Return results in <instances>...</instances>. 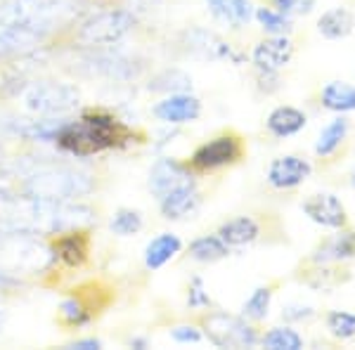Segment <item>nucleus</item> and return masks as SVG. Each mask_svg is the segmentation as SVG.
Wrapping results in <instances>:
<instances>
[{"label":"nucleus","instance_id":"obj_1","mask_svg":"<svg viewBox=\"0 0 355 350\" xmlns=\"http://www.w3.org/2000/svg\"><path fill=\"white\" fill-rule=\"evenodd\" d=\"M128 137L130 130L121 121H116L112 114L90 112L78 119V121H67L55 142L69 154L90 157V154L121 145Z\"/></svg>","mask_w":355,"mask_h":350},{"label":"nucleus","instance_id":"obj_2","mask_svg":"<svg viewBox=\"0 0 355 350\" xmlns=\"http://www.w3.org/2000/svg\"><path fill=\"white\" fill-rule=\"evenodd\" d=\"M202 329L204 336L218 348H254L261 341L254 322H249L246 317L223 313V310L206 313L202 320Z\"/></svg>","mask_w":355,"mask_h":350},{"label":"nucleus","instance_id":"obj_3","mask_svg":"<svg viewBox=\"0 0 355 350\" xmlns=\"http://www.w3.org/2000/svg\"><path fill=\"white\" fill-rule=\"evenodd\" d=\"M244 157V140L237 133H220L204 145H199L190 157L192 173H214L220 168H230Z\"/></svg>","mask_w":355,"mask_h":350},{"label":"nucleus","instance_id":"obj_4","mask_svg":"<svg viewBox=\"0 0 355 350\" xmlns=\"http://www.w3.org/2000/svg\"><path fill=\"white\" fill-rule=\"evenodd\" d=\"M28 192L33 199H43V202H60V199H76L81 194H88L93 189V182L83 173L76 170H43L28 177Z\"/></svg>","mask_w":355,"mask_h":350},{"label":"nucleus","instance_id":"obj_5","mask_svg":"<svg viewBox=\"0 0 355 350\" xmlns=\"http://www.w3.org/2000/svg\"><path fill=\"white\" fill-rule=\"evenodd\" d=\"M135 26V15L128 10H105L90 17L78 28L76 38L85 45H114Z\"/></svg>","mask_w":355,"mask_h":350},{"label":"nucleus","instance_id":"obj_6","mask_svg":"<svg viewBox=\"0 0 355 350\" xmlns=\"http://www.w3.org/2000/svg\"><path fill=\"white\" fill-rule=\"evenodd\" d=\"M78 100H81V95H78V90L73 85L55 81L33 83L24 95V105L28 112L43 114V116L71 112L73 107H78Z\"/></svg>","mask_w":355,"mask_h":350},{"label":"nucleus","instance_id":"obj_7","mask_svg":"<svg viewBox=\"0 0 355 350\" xmlns=\"http://www.w3.org/2000/svg\"><path fill=\"white\" fill-rule=\"evenodd\" d=\"M187 45V53L194 57L211 62H230V64H244V53L232 48V43H227L225 38H220L218 33L209 31V28H190L182 33Z\"/></svg>","mask_w":355,"mask_h":350},{"label":"nucleus","instance_id":"obj_8","mask_svg":"<svg viewBox=\"0 0 355 350\" xmlns=\"http://www.w3.org/2000/svg\"><path fill=\"white\" fill-rule=\"evenodd\" d=\"M353 258H355V229L346 225L315 246L311 256L306 258V263L308 265H343V263L353 261Z\"/></svg>","mask_w":355,"mask_h":350},{"label":"nucleus","instance_id":"obj_9","mask_svg":"<svg viewBox=\"0 0 355 350\" xmlns=\"http://www.w3.org/2000/svg\"><path fill=\"white\" fill-rule=\"evenodd\" d=\"M296 55V45L289 36H268L254 45L251 50V62L256 71H272L279 73Z\"/></svg>","mask_w":355,"mask_h":350},{"label":"nucleus","instance_id":"obj_10","mask_svg":"<svg viewBox=\"0 0 355 350\" xmlns=\"http://www.w3.org/2000/svg\"><path fill=\"white\" fill-rule=\"evenodd\" d=\"M301 209H303V213L308 216V220H313L315 225H320V227L341 229L348 225V211L336 194H329V192L311 194V197L301 204Z\"/></svg>","mask_w":355,"mask_h":350},{"label":"nucleus","instance_id":"obj_11","mask_svg":"<svg viewBox=\"0 0 355 350\" xmlns=\"http://www.w3.org/2000/svg\"><path fill=\"white\" fill-rule=\"evenodd\" d=\"M313 173V164L306 157L299 154H284V157L272 159L268 166V185L275 189H294L303 185V182L311 177Z\"/></svg>","mask_w":355,"mask_h":350},{"label":"nucleus","instance_id":"obj_12","mask_svg":"<svg viewBox=\"0 0 355 350\" xmlns=\"http://www.w3.org/2000/svg\"><path fill=\"white\" fill-rule=\"evenodd\" d=\"M152 112L166 125L192 123L202 116V100L194 97L192 93H173L166 95L162 102H157Z\"/></svg>","mask_w":355,"mask_h":350},{"label":"nucleus","instance_id":"obj_13","mask_svg":"<svg viewBox=\"0 0 355 350\" xmlns=\"http://www.w3.org/2000/svg\"><path fill=\"white\" fill-rule=\"evenodd\" d=\"M199 202H202V197H199L197 182L187 177V180L178 182L175 187H171L164 197H159V209H162L166 220H180V218L194 213Z\"/></svg>","mask_w":355,"mask_h":350},{"label":"nucleus","instance_id":"obj_14","mask_svg":"<svg viewBox=\"0 0 355 350\" xmlns=\"http://www.w3.org/2000/svg\"><path fill=\"white\" fill-rule=\"evenodd\" d=\"M211 17L220 24L230 28H242L249 26V21L254 19V3L251 0H206Z\"/></svg>","mask_w":355,"mask_h":350},{"label":"nucleus","instance_id":"obj_15","mask_svg":"<svg viewBox=\"0 0 355 350\" xmlns=\"http://www.w3.org/2000/svg\"><path fill=\"white\" fill-rule=\"evenodd\" d=\"M192 177V170L187 164H180L178 159H159L150 170V189L154 192V197H164L171 187H175L178 182Z\"/></svg>","mask_w":355,"mask_h":350},{"label":"nucleus","instance_id":"obj_16","mask_svg":"<svg viewBox=\"0 0 355 350\" xmlns=\"http://www.w3.org/2000/svg\"><path fill=\"white\" fill-rule=\"evenodd\" d=\"M308 125V116L306 112H301L299 107H291V105H282V107H275L266 119V128L268 133L272 137H294L299 135L303 128Z\"/></svg>","mask_w":355,"mask_h":350},{"label":"nucleus","instance_id":"obj_17","mask_svg":"<svg viewBox=\"0 0 355 350\" xmlns=\"http://www.w3.org/2000/svg\"><path fill=\"white\" fill-rule=\"evenodd\" d=\"M355 31V15L343 5L329 8L327 12L320 15L318 19V33L327 41H343Z\"/></svg>","mask_w":355,"mask_h":350},{"label":"nucleus","instance_id":"obj_18","mask_svg":"<svg viewBox=\"0 0 355 350\" xmlns=\"http://www.w3.org/2000/svg\"><path fill=\"white\" fill-rule=\"evenodd\" d=\"M348 130H351V119L343 116V114H336V116L320 130V137H318V142H315V157H320V159L334 157L343 142H346Z\"/></svg>","mask_w":355,"mask_h":350},{"label":"nucleus","instance_id":"obj_19","mask_svg":"<svg viewBox=\"0 0 355 350\" xmlns=\"http://www.w3.org/2000/svg\"><path fill=\"white\" fill-rule=\"evenodd\" d=\"M216 234H218L230 249H234V246H246V244L256 242V239L261 237V225L251 216H237V218H232V220L223 222Z\"/></svg>","mask_w":355,"mask_h":350},{"label":"nucleus","instance_id":"obj_20","mask_svg":"<svg viewBox=\"0 0 355 350\" xmlns=\"http://www.w3.org/2000/svg\"><path fill=\"white\" fill-rule=\"evenodd\" d=\"M320 105L334 114L355 112V85L346 81L324 83L322 90H320Z\"/></svg>","mask_w":355,"mask_h":350},{"label":"nucleus","instance_id":"obj_21","mask_svg":"<svg viewBox=\"0 0 355 350\" xmlns=\"http://www.w3.org/2000/svg\"><path fill=\"white\" fill-rule=\"evenodd\" d=\"M182 242L173 232H162L145 246V265L150 270H162L166 263L180 254Z\"/></svg>","mask_w":355,"mask_h":350},{"label":"nucleus","instance_id":"obj_22","mask_svg":"<svg viewBox=\"0 0 355 350\" xmlns=\"http://www.w3.org/2000/svg\"><path fill=\"white\" fill-rule=\"evenodd\" d=\"M187 256L197 263H218L223 258L230 256V246H227L218 234H204V237L194 239L187 249Z\"/></svg>","mask_w":355,"mask_h":350},{"label":"nucleus","instance_id":"obj_23","mask_svg":"<svg viewBox=\"0 0 355 350\" xmlns=\"http://www.w3.org/2000/svg\"><path fill=\"white\" fill-rule=\"evenodd\" d=\"M55 256L71 268L81 265L85 261V256H88V237H85V232L62 234L55 242Z\"/></svg>","mask_w":355,"mask_h":350},{"label":"nucleus","instance_id":"obj_24","mask_svg":"<svg viewBox=\"0 0 355 350\" xmlns=\"http://www.w3.org/2000/svg\"><path fill=\"white\" fill-rule=\"evenodd\" d=\"M147 88L152 93H164V95H173V93H192V78L187 76L180 69H164L157 76H152V81Z\"/></svg>","mask_w":355,"mask_h":350},{"label":"nucleus","instance_id":"obj_25","mask_svg":"<svg viewBox=\"0 0 355 350\" xmlns=\"http://www.w3.org/2000/svg\"><path fill=\"white\" fill-rule=\"evenodd\" d=\"M259 343L268 350H303L306 346L303 336L291 326H272L270 331L261 336Z\"/></svg>","mask_w":355,"mask_h":350},{"label":"nucleus","instance_id":"obj_26","mask_svg":"<svg viewBox=\"0 0 355 350\" xmlns=\"http://www.w3.org/2000/svg\"><path fill=\"white\" fill-rule=\"evenodd\" d=\"M254 19L259 21L268 36H289L294 31V19L275 8H256Z\"/></svg>","mask_w":355,"mask_h":350},{"label":"nucleus","instance_id":"obj_27","mask_svg":"<svg viewBox=\"0 0 355 350\" xmlns=\"http://www.w3.org/2000/svg\"><path fill=\"white\" fill-rule=\"evenodd\" d=\"M272 294H275L272 286H259V289H254V294L246 298L242 306V317H246L249 322H261V320H266L268 310H270Z\"/></svg>","mask_w":355,"mask_h":350},{"label":"nucleus","instance_id":"obj_28","mask_svg":"<svg viewBox=\"0 0 355 350\" xmlns=\"http://www.w3.org/2000/svg\"><path fill=\"white\" fill-rule=\"evenodd\" d=\"M324 324H327V331L339 341H351L355 338V313H348V310H331L324 317Z\"/></svg>","mask_w":355,"mask_h":350},{"label":"nucleus","instance_id":"obj_29","mask_svg":"<svg viewBox=\"0 0 355 350\" xmlns=\"http://www.w3.org/2000/svg\"><path fill=\"white\" fill-rule=\"evenodd\" d=\"M67 121L62 119H43V121H31L28 125L21 128V135L28 137V140H38V142H53L57 140L60 130L64 128Z\"/></svg>","mask_w":355,"mask_h":350},{"label":"nucleus","instance_id":"obj_30","mask_svg":"<svg viewBox=\"0 0 355 350\" xmlns=\"http://www.w3.org/2000/svg\"><path fill=\"white\" fill-rule=\"evenodd\" d=\"M112 232L119 234V237H130V234L140 232L142 227V216L140 211H133V209H121L116 211L110 222Z\"/></svg>","mask_w":355,"mask_h":350},{"label":"nucleus","instance_id":"obj_31","mask_svg":"<svg viewBox=\"0 0 355 350\" xmlns=\"http://www.w3.org/2000/svg\"><path fill=\"white\" fill-rule=\"evenodd\" d=\"M60 313H62V317H64V322L73 324V326H81L90 320V310L85 308L81 298H76V296L67 298V301L62 303Z\"/></svg>","mask_w":355,"mask_h":350},{"label":"nucleus","instance_id":"obj_32","mask_svg":"<svg viewBox=\"0 0 355 350\" xmlns=\"http://www.w3.org/2000/svg\"><path fill=\"white\" fill-rule=\"evenodd\" d=\"M272 8L279 10L282 15L287 17H308L315 10V5H318V0H270Z\"/></svg>","mask_w":355,"mask_h":350},{"label":"nucleus","instance_id":"obj_33","mask_svg":"<svg viewBox=\"0 0 355 350\" xmlns=\"http://www.w3.org/2000/svg\"><path fill=\"white\" fill-rule=\"evenodd\" d=\"M187 306H190L192 310L211 308V296L206 294L202 277H194L190 282V289H187Z\"/></svg>","mask_w":355,"mask_h":350},{"label":"nucleus","instance_id":"obj_34","mask_svg":"<svg viewBox=\"0 0 355 350\" xmlns=\"http://www.w3.org/2000/svg\"><path fill=\"white\" fill-rule=\"evenodd\" d=\"M171 338L175 343H199L204 338V331H199L197 326L192 324H180L171 329Z\"/></svg>","mask_w":355,"mask_h":350},{"label":"nucleus","instance_id":"obj_35","mask_svg":"<svg viewBox=\"0 0 355 350\" xmlns=\"http://www.w3.org/2000/svg\"><path fill=\"white\" fill-rule=\"evenodd\" d=\"M315 315V310L311 306H301V303H289L282 310V317L287 322H303V320H311Z\"/></svg>","mask_w":355,"mask_h":350},{"label":"nucleus","instance_id":"obj_36","mask_svg":"<svg viewBox=\"0 0 355 350\" xmlns=\"http://www.w3.org/2000/svg\"><path fill=\"white\" fill-rule=\"evenodd\" d=\"M67 348H71V350H100L102 348V341H97V338H83V341L69 343Z\"/></svg>","mask_w":355,"mask_h":350},{"label":"nucleus","instance_id":"obj_37","mask_svg":"<svg viewBox=\"0 0 355 350\" xmlns=\"http://www.w3.org/2000/svg\"><path fill=\"white\" fill-rule=\"evenodd\" d=\"M130 346H137V348H147V343H145V341H140V338H133V341H130Z\"/></svg>","mask_w":355,"mask_h":350},{"label":"nucleus","instance_id":"obj_38","mask_svg":"<svg viewBox=\"0 0 355 350\" xmlns=\"http://www.w3.org/2000/svg\"><path fill=\"white\" fill-rule=\"evenodd\" d=\"M348 177H351V185L355 187V166H353V170H351V175H348Z\"/></svg>","mask_w":355,"mask_h":350},{"label":"nucleus","instance_id":"obj_39","mask_svg":"<svg viewBox=\"0 0 355 350\" xmlns=\"http://www.w3.org/2000/svg\"><path fill=\"white\" fill-rule=\"evenodd\" d=\"M3 322H5V313L0 310V329H3Z\"/></svg>","mask_w":355,"mask_h":350}]
</instances>
